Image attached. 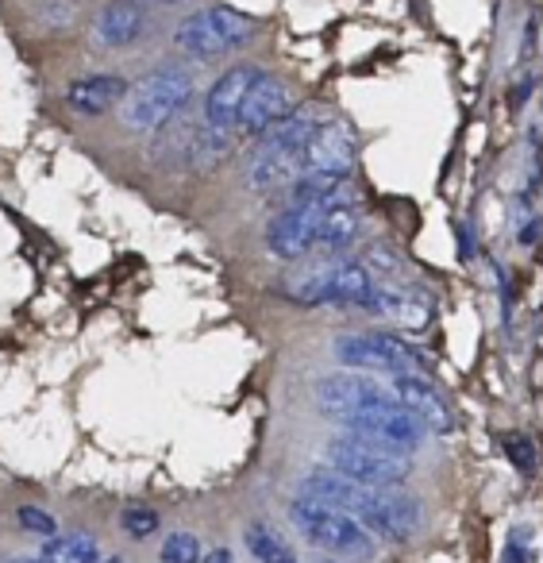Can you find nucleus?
Instances as JSON below:
<instances>
[{"instance_id": "f257e3e1", "label": "nucleus", "mask_w": 543, "mask_h": 563, "mask_svg": "<svg viewBox=\"0 0 543 563\" xmlns=\"http://www.w3.org/2000/svg\"><path fill=\"white\" fill-rule=\"evenodd\" d=\"M301 494L355 517L378 544H409L424 525V506L405 486H366L332 467H312L301 478Z\"/></svg>"}, {"instance_id": "f03ea898", "label": "nucleus", "mask_w": 543, "mask_h": 563, "mask_svg": "<svg viewBox=\"0 0 543 563\" xmlns=\"http://www.w3.org/2000/svg\"><path fill=\"white\" fill-rule=\"evenodd\" d=\"M328 112L309 104V109H293L286 120L270 128V132L258 135V147L251 151L247 163V186L255 194H274V189H286L297 178V166H301V151L309 143V135L320 128Z\"/></svg>"}, {"instance_id": "7ed1b4c3", "label": "nucleus", "mask_w": 543, "mask_h": 563, "mask_svg": "<svg viewBox=\"0 0 543 563\" xmlns=\"http://www.w3.org/2000/svg\"><path fill=\"white\" fill-rule=\"evenodd\" d=\"M193 101V74L186 66H158V70L143 74L135 86H128L124 101H120V120L128 132L135 135H155L163 124L189 109Z\"/></svg>"}, {"instance_id": "20e7f679", "label": "nucleus", "mask_w": 543, "mask_h": 563, "mask_svg": "<svg viewBox=\"0 0 543 563\" xmlns=\"http://www.w3.org/2000/svg\"><path fill=\"white\" fill-rule=\"evenodd\" d=\"M370 286H374V274L366 271L358 258L328 255L324 263H312V266H304V271H297L293 278H286L281 294H286L293 306H304V309H320V306L363 309Z\"/></svg>"}, {"instance_id": "39448f33", "label": "nucleus", "mask_w": 543, "mask_h": 563, "mask_svg": "<svg viewBox=\"0 0 543 563\" xmlns=\"http://www.w3.org/2000/svg\"><path fill=\"white\" fill-rule=\"evenodd\" d=\"M335 360L347 371H363V375H432V360L420 352L417 344H409L405 336L389 329H366V332H347V336L335 340Z\"/></svg>"}, {"instance_id": "423d86ee", "label": "nucleus", "mask_w": 543, "mask_h": 563, "mask_svg": "<svg viewBox=\"0 0 543 563\" xmlns=\"http://www.w3.org/2000/svg\"><path fill=\"white\" fill-rule=\"evenodd\" d=\"M258 32V20H251L247 12L228 9V4H212V9L189 12L178 27H174V47L181 55L197 58V63H217V58L235 55L240 47H247Z\"/></svg>"}, {"instance_id": "0eeeda50", "label": "nucleus", "mask_w": 543, "mask_h": 563, "mask_svg": "<svg viewBox=\"0 0 543 563\" xmlns=\"http://www.w3.org/2000/svg\"><path fill=\"white\" fill-rule=\"evenodd\" d=\"M289 521L293 529L309 540L312 548L320 552H332V555H343V560H370L378 552V540L355 521L347 517L343 509L328 506L320 498H309V494H297L289 501Z\"/></svg>"}, {"instance_id": "6e6552de", "label": "nucleus", "mask_w": 543, "mask_h": 563, "mask_svg": "<svg viewBox=\"0 0 543 563\" xmlns=\"http://www.w3.org/2000/svg\"><path fill=\"white\" fill-rule=\"evenodd\" d=\"M324 460L332 471H340L343 478H355V483L366 486H401L405 478L412 475V460L401 452H389L381 444H370V440L358 437H332L324 444Z\"/></svg>"}, {"instance_id": "1a4fd4ad", "label": "nucleus", "mask_w": 543, "mask_h": 563, "mask_svg": "<svg viewBox=\"0 0 543 563\" xmlns=\"http://www.w3.org/2000/svg\"><path fill=\"white\" fill-rule=\"evenodd\" d=\"M312 398H317V409L324 417H332L335 424L343 417H355L363 409L378 406V401H389L394 390H389L386 378H370L363 371H340V375H324L317 386H312Z\"/></svg>"}, {"instance_id": "9d476101", "label": "nucleus", "mask_w": 543, "mask_h": 563, "mask_svg": "<svg viewBox=\"0 0 543 563\" xmlns=\"http://www.w3.org/2000/svg\"><path fill=\"white\" fill-rule=\"evenodd\" d=\"M432 298H428L420 286L412 282H381L374 278L370 294L363 301V313L381 317L386 324L401 332H424L428 321H432Z\"/></svg>"}, {"instance_id": "9b49d317", "label": "nucleus", "mask_w": 543, "mask_h": 563, "mask_svg": "<svg viewBox=\"0 0 543 563\" xmlns=\"http://www.w3.org/2000/svg\"><path fill=\"white\" fill-rule=\"evenodd\" d=\"M297 109V93L293 86H289L286 78H278V74H258L255 81H251L247 97H243L240 104V120H235V132L243 135H263L270 132L278 120H286L289 112Z\"/></svg>"}, {"instance_id": "f8f14e48", "label": "nucleus", "mask_w": 543, "mask_h": 563, "mask_svg": "<svg viewBox=\"0 0 543 563\" xmlns=\"http://www.w3.org/2000/svg\"><path fill=\"white\" fill-rule=\"evenodd\" d=\"M358 155V135L347 120H320V128L309 135L301 151V166L297 174H351Z\"/></svg>"}, {"instance_id": "ddd939ff", "label": "nucleus", "mask_w": 543, "mask_h": 563, "mask_svg": "<svg viewBox=\"0 0 543 563\" xmlns=\"http://www.w3.org/2000/svg\"><path fill=\"white\" fill-rule=\"evenodd\" d=\"M320 205H286L278 217L266 224V251L281 263H301L317 251Z\"/></svg>"}, {"instance_id": "4468645a", "label": "nucleus", "mask_w": 543, "mask_h": 563, "mask_svg": "<svg viewBox=\"0 0 543 563\" xmlns=\"http://www.w3.org/2000/svg\"><path fill=\"white\" fill-rule=\"evenodd\" d=\"M389 390L397 394L405 409L424 424V432H435V437H447L455 429V413H451L447 398L440 394V386L432 378H420V375H397V378H386Z\"/></svg>"}, {"instance_id": "2eb2a0df", "label": "nucleus", "mask_w": 543, "mask_h": 563, "mask_svg": "<svg viewBox=\"0 0 543 563\" xmlns=\"http://www.w3.org/2000/svg\"><path fill=\"white\" fill-rule=\"evenodd\" d=\"M258 66L243 63V66H228L217 81L204 93V124L220 128V132H235V120H240V104L247 97L251 81L258 78Z\"/></svg>"}, {"instance_id": "dca6fc26", "label": "nucleus", "mask_w": 543, "mask_h": 563, "mask_svg": "<svg viewBox=\"0 0 543 563\" xmlns=\"http://www.w3.org/2000/svg\"><path fill=\"white\" fill-rule=\"evenodd\" d=\"M147 9L140 0H109L93 20V43L101 51H124L143 40Z\"/></svg>"}, {"instance_id": "f3484780", "label": "nucleus", "mask_w": 543, "mask_h": 563, "mask_svg": "<svg viewBox=\"0 0 543 563\" xmlns=\"http://www.w3.org/2000/svg\"><path fill=\"white\" fill-rule=\"evenodd\" d=\"M128 93V81L117 74H86V78H74L66 86V104H70L78 117H101V112L117 109Z\"/></svg>"}, {"instance_id": "a211bd4d", "label": "nucleus", "mask_w": 543, "mask_h": 563, "mask_svg": "<svg viewBox=\"0 0 543 563\" xmlns=\"http://www.w3.org/2000/svg\"><path fill=\"white\" fill-rule=\"evenodd\" d=\"M358 235H363V209H358V201L332 205V209L320 212L317 251H324V255H340V251L355 247Z\"/></svg>"}, {"instance_id": "6ab92c4d", "label": "nucleus", "mask_w": 543, "mask_h": 563, "mask_svg": "<svg viewBox=\"0 0 543 563\" xmlns=\"http://www.w3.org/2000/svg\"><path fill=\"white\" fill-rule=\"evenodd\" d=\"M243 544H247L255 563H297L293 544L266 521H251L247 529H243Z\"/></svg>"}, {"instance_id": "aec40b11", "label": "nucleus", "mask_w": 543, "mask_h": 563, "mask_svg": "<svg viewBox=\"0 0 543 563\" xmlns=\"http://www.w3.org/2000/svg\"><path fill=\"white\" fill-rule=\"evenodd\" d=\"M40 560L43 563H97L101 555H97L93 532L74 529V532H58V537H51Z\"/></svg>"}, {"instance_id": "412c9836", "label": "nucleus", "mask_w": 543, "mask_h": 563, "mask_svg": "<svg viewBox=\"0 0 543 563\" xmlns=\"http://www.w3.org/2000/svg\"><path fill=\"white\" fill-rule=\"evenodd\" d=\"M235 147V132H220V128H193V143H189V163L197 166V170H212V166H220L228 155H232Z\"/></svg>"}, {"instance_id": "4be33fe9", "label": "nucleus", "mask_w": 543, "mask_h": 563, "mask_svg": "<svg viewBox=\"0 0 543 563\" xmlns=\"http://www.w3.org/2000/svg\"><path fill=\"white\" fill-rule=\"evenodd\" d=\"M163 563H201V540H197V532L189 529H178L170 532V537L163 540Z\"/></svg>"}, {"instance_id": "5701e85b", "label": "nucleus", "mask_w": 543, "mask_h": 563, "mask_svg": "<svg viewBox=\"0 0 543 563\" xmlns=\"http://www.w3.org/2000/svg\"><path fill=\"white\" fill-rule=\"evenodd\" d=\"M505 455H509L512 463H517V471H524V475H532L535 463H540V448L532 444V437H524V432H505Z\"/></svg>"}, {"instance_id": "b1692460", "label": "nucleus", "mask_w": 543, "mask_h": 563, "mask_svg": "<svg viewBox=\"0 0 543 563\" xmlns=\"http://www.w3.org/2000/svg\"><path fill=\"white\" fill-rule=\"evenodd\" d=\"M120 525H124V532L132 540H147L158 532V514L151 506H128L124 514H120Z\"/></svg>"}, {"instance_id": "393cba45", "label": "nucleus", "mask_w": 543, "mask_h": 563, "mask_svg": "<svg viewBox=\"0 0 543 563\" xmlns=\"http://www.w3.org/2000/svg\"><path fill=\"white\" fill-rule=\"evenodd\" d=\"M20 517V529L24 532H35V537H58V521L47 514V509H35V506H20L16 509Z\"/></svg>"}, {"instance_id": "a878e982", "label": "nucleus", "mask_w": 543, "mask_h": 563, "mask_svg": "<svg viewBox=\"0 0 543 563\" xmlns=\"http://www.w3.org/2000/svg\"><path fill=\"white\" fill-rule=\"evenodd\" d=\"M505 563H532V548L524 544V537H512L505 544Z\"/></svg>"}, {"instance_id": "bb28decb", "label": "nucleus", "mask_w": 543, "mask_h": 563, "mask_svg": "<svg viewBox=\"0 0 543 563\" xmlns=\"http://www.w3.org/2000/svg\"><path fill=\"white\" fill-rule=\"evenodd\" d=\"M201 563H235V555L228 548H212L209 555H201Z\"/></svg>"}, {"instance_id": "cd10ccee", "label": "nucleus", "mask_w": 543, "mask_h": 563, "mask_svg": "<svg viewBox=\"0 0 543 563\" xmlns=\"http://www.w3.org/2000/svg\"><path fill=\"white\" fill-rule=\"evenodd\" d=\"M12 563H43V560H40V555H16Z\"/></svg>"}]
</instances>
